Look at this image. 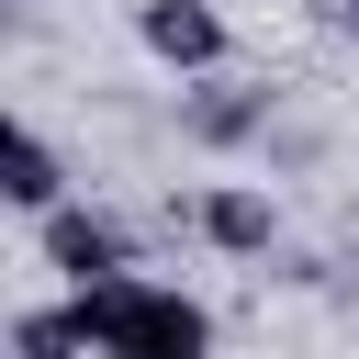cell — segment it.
<instances>
[{"label":"cell","instance_id":"cell-1","mask_svg":"<svg viewBox=\"0 0 359 359\" xmlns=\"http://www.w3.org/2000/svg\"><path fill=\"white\" fill-rule=\"evenodd\" d=\"M67 303H79V325H90V359H213V303L180 292V280L123 269V280H90V292H67Z\"/></svg>","mask_w":359,"mask_h":359},{"label":"cell","instance_id":"cell-2","mask_svg":"<svg viewBox=\"0 0 359 359\" xmlns=\"http://www.w3.org/2000/svg\"><path fill=\"white\" fill-rule=\"evenodd\" d=\"M34 247H45V269H56L67 292H90V280H123V269H135V236H123L101 202H56V213H34Z\"/></svg>","mask_w":359,"mask_h":359},{"label":"cell","instance_id":"cell-3","mask_svg":"<svg viewBox=\"0 0 359 359\" xmlns=\"http://www.w3.org/2000/svg\"><path fill=\"white\" fill-rule=\"evenodd\" d=\"M135 45H146L168 79H213V67L236 56V34H224L213 0H135Z\"/></svg>","mask_w":359,"mask_h":359},{"label":"cell","instance_id":"cell-4","mask_svg":"<svg viewBox=\"0 0 359 359\" xmlns=\"http://www.w3.org/2000/svg\"><path fill=\"white\" fill-rule=\"evenodd\" d=\"M180 135H191L202 157H236V146H258V135H269V90H258V79H236V67H213V79H191V90H180Z\"/></svg>","mask_w":359,"mask_h":359},{"label":"cell","instance_id":"cell-5","mask_svg":"<svg viewBox=\"0 0 359 359\" xmlns=\"http://www.w3.org/2000/svg\"><path fill=\"white\" fill-rule=\"evenodd\" d=\"M191 236L224 247V258H269V247H280V202L247 191V180H202V191H191Z\"/></svg>","mask_w":359,"mask_h":359},{"label":"cell","instance_id":"cell-6","mask_svg":"<svg viewBox=\"0 0 359 359\" xmlns=\"http://www.w3.org/2000/svg\"><path fill=\"white\" fill-rule=\"evenodd\" d=\"M0 202H11V213H56V202H67V157H56L45 123H11V146H0Z\"/></svg>","mask_w":359,"mask_h":359},{"label":"cell","instance_id":"cell-7","mask_svg":"<svg viewBox=\"0 0 359 359\" xmlns=\"http://www.w3.org/2000/svg\"><path fill=\"white\" fill-rule=\"evenodd\" d=\"M11 359H90L79 303H22V314H11Z\"/></svg>","mask_w":359,"mask_h":359},{"label":"cell","instance_id":"cell-8","mask_svg":"<svg viewBox=\"0 0 359 359\" xmlns=\"http://www.w3.org/2000/svg\"><path fill=\"white\" fill-rule=\"evenodd\" d=\"M337 22H348V34H359V0H337Z\"/></svg>","mask_w":359,"mask_h":359}]
</instances>
